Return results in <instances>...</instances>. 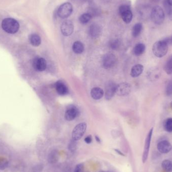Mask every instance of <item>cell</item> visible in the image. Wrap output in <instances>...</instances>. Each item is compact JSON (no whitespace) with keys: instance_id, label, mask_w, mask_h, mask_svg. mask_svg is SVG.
Wrapping results in <instances>:
<instances>
[{"instance_id":"1","label":"cell","mask_w":172,"mask_h":172,"mask_svg":"<svg viewBox=\"0 0 172 172\" xmlns=\"http://www.w3.org/2000/svg\"><path fill=\"white\" fill-rule=\"evenodd\" d=\"M2 27L8 33L14 34L19 30L20 25L18 22L15 19L7 18L2 21Z\"/></svg>"},{"instance_id":"2","label":"cell","mask_w":172,"mask_h":172,"mask_svg":"<svg viewBox=\"0 0 172 172\" xmlns=\"http://www.w3.org/2000/svg\"><path fill=\"white\" fill-rule=\"evenodd\" d=\"M168 45L165 39L155 42L152 46L153 54L157 57L159 58L163 57L168 52Z\"/></svg>"},{"instance_id":"3","label":"cell","mask_w":172,"mask_h":172,"mask_svg":"<svg viewBox=\"0 0 172 172\" xmlns=\"http://www.w3.org/2000/svg\"><path fill=\"white\" fill-rule=\"evenodd\" d=\"M151 17L153 23L157 25H160L164 21V11L160 6H156L152 8Z\"/></svg>"},{"instance_id":"4","label":"cell","mask_w":172,"mask_h":172,"mask_svg":"<svg viewBox=\"0 0 172 172\" xmlns=\"http://www.w3.org/2000/svg\"><path fill=\"white\" fill-rule=\"evenodd\" d=\"M73 7L69 2L64 3L59 7L57 10V15L59 17L62 19H65L68 17L72 13Z\"/></svg>"},{"instance_id":"5","label":"cell","mask_w":172,"mask_h":172,"mask_svg":"<svg viewBox=\"0 0 172 172\" xmlns=\"http://www.w3.org/2000/svg\"><path fill=\"white\" fill-rule=\"evenodd\" d=\"M119 12L125 23L126 24L130 23L132 21L133 15L129 6L127 5L121 6L119 8Z\"/></svg>"},{"instance_id":"6","label":"cell","mask_w":172,"mask_h":172,"mask_svg":"<svg viewBox=\"0 0 172 172\" xmlns=\"http://www.w3.org/2000/svg\"><path fill=\"white\" fill-rule=\"evenodd\" d=\"M87 129V124L85 122L81 123L76 126L72 132V139L75 141L79 140L82 138Z\"/></svg>"},{"instance_id":"7","label":"cell","mask_w":172,"mask_h":172,"mask_svg":"<svg viewBox=\"0 0 172 172\" xmlns=\"http://www.w3.org/2000/svg\"><path fill=\"white\" fill-rule=\"evenodd\" d=\"M116 62L117 59L114 55L112 54H107L104 55L102 58V65L104 68L109 69L113 67Z\"/></svg>"},{"instance_id":"8","label":"cell","mask_w":172,"mask_h":172,"mask_svg":"<svg viewBox=\"0 0 172 172\" xmlns=\"http://www.w3.org/2000/svg\"><path fill=\"white\" fill-rule=\"evenodd\" d=\"M61 33L64 36H68L73 33L74 30L73 22L71 20H66L63 22L60 27Z\"/></svg>"},{"instance_id":"9","label":"cell","mask_w":172,"mask_h":172,"mask_svg":"<svg viewBox=\"0 0 172 172\" xmlns=\"http://www.w3.org/2000/svg\"><path fill=\"white\" fill-rule=\"evenodd\" d=\"M153 128H152L149 130L148 134L147 135V138L145 139V144H144V150L143 152V162L145 163L148 157V153H149V148L151 145V139L152 138V134H153Z\"/></svg>"},{"instance_id":"10","label":"cell","mask_w":172,"mask_h":172,"mask_svg":"<svg viewBox=\"0 0 172 172\" xmlns=\"http://www.w3.org/2000/svg\"><path fill=\"white\" fill-rule=\"evenodd\" d=\"M32 65L35 70L38 72H42L46 68V61L42 57L37 56L35 57L33 60Z\"/></svg>"},{"instance_id":"11","label":"cell","mask_w":172,"mask_h":172,"mask_svg":"<svg viewBox=\"0 0 172 172\" xmlns=\"http://www.w3.org/2000/svg\"><path fill=\"white\" fill-rule=\"evenodd\" d=\"M131 90V86L128 83H120L117 85L116 94L119 96H126L130 94Z\"/></svg>"},{"instance_id":"12","label":"cell","mask_w":172,"mask_h":172,"mask_svg":"<svg viewBox=\"0 0 172 172\" xmlns=\"http://www.w3.org/2000/svg\"><path fill=\"white\" fill-rule=\"evenodd\" d=\"M79 111L76 106L70 105L67 108L65 113V118L68 121H72L77 117Z\"/></svg>"},{"instance_id":"13","label":"cell","mask_w":172,"mask_h":172,"mask_svg":"<svg viewBox=\"0 0 172 172\" xmlns=\"http://www.w3.org/2000/svg\"><path fill=\"white\" fill-rule=\"evenodd\" d=\"M157 148L159 152L161 153H168L171 151L172 145L168 141L162 140L158 143Z\"/></svg>"},{"instance_id":"14","label":"cell","mask_w":172,"mask_h":172,"mask_svg":"<svg viewBox=\"0 0 172 172\" xmlns=\"http://www.w3.org/2000/svg\"><path fill=\"white\" fill-rule=\"evenodd\" d=\"M116 85L113 82H110L106 88V98L107 100L111 99L115 94H116Z\"/></svg>"},{"instance_id":"15","label":"cell","mask_w":172,"mask_h":172,"mask_svg":"<svg viewBox=\"0 0 172 172\" xmlns=\"http://www.w3.org/2000/svg\"><path fill=\"white\" fill-rule=\"evenodd\" d=\"M101 32V27L98 25L93 24L90 26L89 34L92 38H97L100 35Z\"/></svg>"},{"instance_id":"16","label":"cell","mask_w":172,"mask_h":172,"mask_svg":"<svg viewBox=\"0 0 172 172\" xmlns=\"http://www.w3.org/2000/svg\"><path fill=\"white\" fill-rule=\"evenodd\" d=\"M57 93L60 95H67L68 93V89L64 83L61 82H57L55 85Z\"/></svg>"},{"instance_id":"17","label":"cell","mask_w":172,"mask_h":172,"mask_svg":"<svg viewBox=\"0 0 172 172\" xmlns=\"http://www.w3.org/2000/svg\"><path fill=\"white\" fill-rule=\"evenodd\" d=\"M143 71V67L142 64H138L132 67L131 70L130 75L134 77L139 76Z\"/></svg>"},{"instance_id":"18","label":"cell","mask_w":172,"mask_h":172,"mask_svg":"<svg viewBox=\"0 0 172 172\" xmlns=\"http://www.w3.org/2000/svg\"><path fill=\"white\" fill-rule=\"evenodd\" d=\"M103 95H104V91L101 88L95 87L93 88L91 90V96L95 100H99L102 98Z\"/></svg>"},{"instance_id":"19","label":"cell","mask_w":172,"mask_h":172,"mask_svg":"<svg viewBox=\"0 0 172 172\" xmlns=\"http://www.w3.org/2000/svg\"><path fill=\"white\" fill-rule=\"evenodd\" d=\"M161 73L159 69L157 68H153L149 71L148 76V78L151 81H156L159 79Z\"/></svg>"},{"instance_id":"20","label":"cell","mask_w":172,"mask_h":172,"mask_svg":"<svg viewBox=\"0 0 172 172\" xmlns=\"http://www.w3.org/2000/svg\"><path fill=\"white\" fill-rule=\"evenodd\" d=\"M145 46L143 43H139L135 46L133 50L134 55L136 56H140L145 51Z\"/></svg>"},{"instance_id":"21","label":"cell","mask_w":172,"mask_h":172,"mask_svg":"<svg viewBox=\"0 0 172 172\" xmlns=\"http://www.w3.org/2000/svg\"><path fill=\"white\" fill-rule=\"evenodd\" d=\"M29 41L34 46H38L42 42L40 36L36 34H32L30 35Z\"/></svg>"},{"instance_id":"22","label":"cell","mask_w":172,"mask_h":172,"mask_svg":"<svg viewBox=\"0 0 172 172\" xmlns=\"http://www.w3.org/2000/svg\"><path fill=\"white\" fill-rule=\"evenodd\" d=\"M73 52L76 54H82L84 50V46L81 42L77 41V42L73 43Z\"/></svg>"},{"instance_id":"23","label":"cell","mask_w":172,"mask_h":172,"mask_svg":"<svg viewBox=\"0 0 172 172\" xmlns=\"http://www.w3.org/2000/svg\"><path fill=\"white\" fill-rule=\"evenodd\" d=\"M143 29L142 23H138L135 24L132 28V34L134 37H137L140 34Z\"/></svg>"},{"instance_id":"24","label":"cell","mask_w":172,"mask_h":172,"mask_svg":"<svg viewBox=\"0 0 172 172\" xmlns=\"http://www.w3.org/2000/svg\"><path fill=\"white\" fill-rule=\"evenodd\" d=\"M164 69L168 75H171L172 73V55L170 56L164 67Z\"/></svg>"},{"instance_id":"25","label":"cell","mask_w":172,"mask_h":172,"mask_svg":"<svg viewBox=\"0 0 172 172\" xmlns=\"http://www.w3.org/2000/svg\"><path fill=\"white\" fill-rule=\"evenodd\" d=\"M59 160V155L57 152L53 151L48 155V160L51 164H55Z\"/></svg>"},{"instance_id":"26","label":"cell","mask_w":172,"mask_h":172,"mask_svg":"<svg viewBox=\"0 0 172 172\" xmlns=\"http://www.w3.org/2000/svg\"><path fill=\"white\" fill-rule=\"evenodd\" d=\"M164 130L168 132H172V118H169L163 122Z\"/></svg>"},{"instance_id":"27","label":"cell","mask_w":172,"mask_h":172,"mask_svg":"<svg viewBox=\"0 0 172 172\" xmlns=\"http://www.w3.org/2000/svg\"><path fill=\"white\" fill-rule=\"evenodd\" d=\"M161 167L165 172H172V162L168 160H165L161 163Z\"/></svg>"},{"instance_id":"28","label":"cell","mask_w":172,"mask_h":172,"mask_svg":"<svg viewBox=\"0 0 172 172\" xmlns=\"http://www.w3.org/2000/svg\"><path fill=\"white\" fill-rule=\"evenodd\" d=\"M91 18L92 16L89 13H84L79 17V21L82 24H87L91 20Z\"/></svg>"},{"instance_id":"29","label":"cell","mask_w":172,"mask_h":172,"mask_svg":"<svg viewBox=\"0 0 172 172\" xmlns=\"http://www.w3.org/2000/svg\"><path fill=\"white\" fill-rule=\"evenodd\" d=\"M163 5L164 7L165 12L167 13L168 16H169L170 18L172 19V6L170 5L167 0H165L164 1Z\"/></svg>"},{"instance_id":"30","label":"cell","mask_w":172,"mask_h":172,"mask_svg":"<svg viewBox=\"0 0 172 172\" xmlns=\"http://www.w3.org/2000/svg\"><path fill=\"white\" fill-rule=\"evenodd\" d=\"M120 42L118 39H113L109 42V46L111 49L113 50H117L120 46Z\"/></svg>"},{"instance_id":"31","label":"cell","mask_w":172,"mask_h":172,"mask_svg":"<svg viewBox=\"0 0 172 172\" xmlns=\"http://www.w3.org/2000/svg\"><path fill=\"white\" fill-rule=\"evenodd\" d=\"M8 161L3 157H0V170H4L8 165Z\"/></svg>"},{"instance_id":"32","label":"cell","mask_w":172,"mask_h":172,"mask_svg":"<svg viewBox=\"0 0 172 172\" xmlns=\"http://www.w3.org/2000/svg\"><path fill=\"white\" fill-rule=\"evenodd\" d=\"M165 94L168 96L172 95V81H170L165 88Z\"/></svg>"},{"instance_id":"33","label":"cell","mask_w":172,"mask_h":172,"mask_svg":"<svg viewBox=\"0 0 172 172\" xmlns=\"http://www.w3.org/2000/svg\"><path fill=\"white\" fill-rule=\"evenodd\" d=\"M43 167L41 164L35 165L32 169V172H42Z\"/></svg>"},{"instance_id":"34","label":"cell","mask_w":172,"mask_h":172,"mask_svg":"<svg viewBox=\"0 0 172 172\" xmlns=\"http://www.w3.org/2000/svg\"><path fill=\"white\" fill-rule=\"evenodd\" d=\"M76 148V141L73 139L68 145V148L71 151H75Z\"/></svg>"},{"instance_id":"35","label":"cell","mask_w":172,"mask_h":172,"mask_svg":"<svg viewBox=\"0 0 172 172\" xmlns=\"http://www.w3.org/2000/svg\"><path fill=\"white\" fill-rule=\"evenodd\" d=\"M74 172H84V165L82 164L77 165L75 167Z\"/></svg>"},{"instance_id":"36","label":"cell","mask_w":172,"mask_h":172,"mask_svg":"<svg viewBox=\"0 0 172 172\" xmlns=\"http://www.w3.org/2000/svg\"><path fill=\"white\" fill-rule=\"evenodd\" d=\"M92 138L91 135H89V136H87V137H86L85 139V142L87 143H88V144L92 142Z\"/></svg>"},{"instance_id":"37","label":"cell","mask_w":172,"mask_h":172,"mask_svg":"<svg viewBox=\"0 0 172 172\" xmlns=\"http://www.w3.org/2000/svg\"><path fill=\"white\" fill-rule=\"evenodd\" d=\"M168 44H171L172 46V36L170 37L167 38L165 39Z\"/></svg>"},{"instance_id":"38","label":"cell","mask_w":172,"mask_h":172,"mask_svg":"<svg viewBox=\"0 0 172 172\" xmlns=\"http://www.w3.org/2000/svg\"><path fill=\"white\" fill-rule=\"evenodd\" d=\"M115 151H116V152H117L118 153H119L120 155H121V156H124V155H123V153L122 152H120V151H119V150H117V149H116Z\"/></svg>"},{"instance_id":"39","label":"cell","mask_w":172,"mask_h":172,"mask_svg":"<svg viewBox=\"0 0 172 172\" xmlns=\"http://www.w3.org/2000/svg\"><path fill=\"white\" fill-rule=\"evenodd\" d=\"M167 1L170 5H171V6H172V0H167Z\"/></svg>"},{"instance_id":"40","label":"cell","mask_w":172,"mask_h":172,"mask_svg":"<svg viewBox=\"0 0 172 172\" xmlns=\"http://www.w3.org/2000/svg\"><path fill=\"white\" fill-rule=\"evenodd\" d=\"M96 139L98 142H99V143H100V140L99 138H98L97 136H96Z\"/></svg>"},{"instance_id":"41","label":"cell","mask_w":172,"mask_h":172,"mask_svg":"<svg viewBox=\"0 0 172 172\" xmlns=\"http://www.w3.org/2000/svg\"><path fill=\"white\" fill-rule=\"evenodd\" d=\"M170 107H171V108L172 109V101L171 102V104H170Z\"/></svg>"},{"instance_id":"42","label":"cell","mask_w":172,"mask_h":172,"mask_svg":"<svg viewBox=\"0 0 172 172\" xmlns=\"http://www.w3.org/2000/svg\"><path fill=\"white\" fill-rule=\"evenodd\" d=\"M104 172V171H101V172Z\"/></svg>"}]
</instances>
